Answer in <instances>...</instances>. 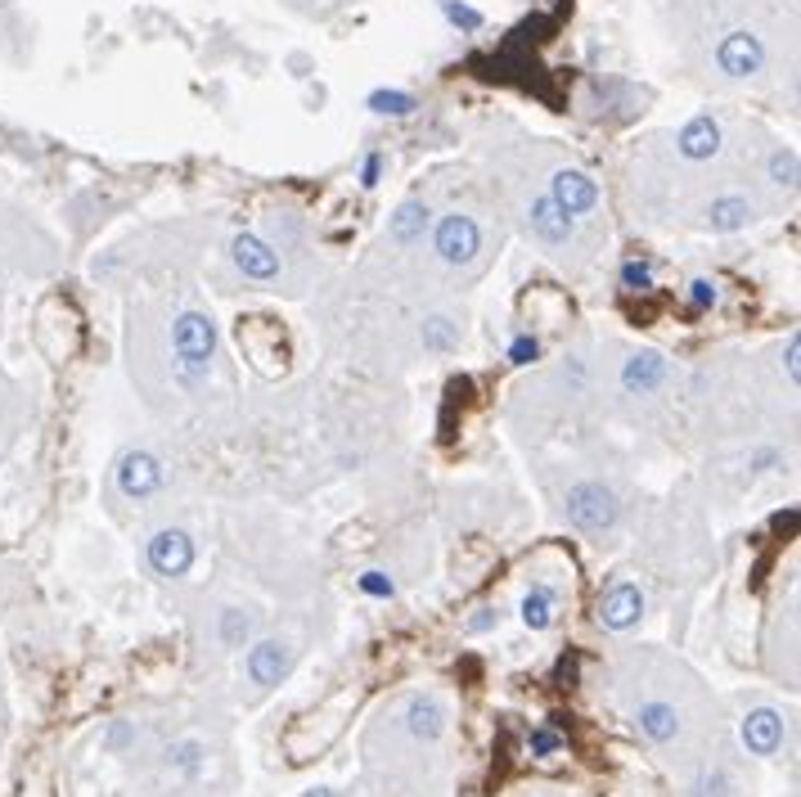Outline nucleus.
Here are the masks:
<instances>
[{
    "label": "nucleus",
    "mask_w": 801,
    "mask_h": 797,
    "mask_svg": "<svg viewBox=\"0 0 801 797\" xmlns=\"http://www.w3.org/2000/svg\"><path fill=\"white\" fill-rule=\"evenodd\" d=\"M496 622H500V613H496V609H482V618H474L469 631H487V627H496Z\"/></svg>",
    "instance_id": "nucleus-35"
},
{
    "label": "nucleus",
    "mask_w": 801,
    "mask_h": 797,
    "mask_svg": "<svg viewBox=\"0 0 801 797\" xmlns=\"http://www.w3.org/2000/svg\"><path fill=\"white\" fill-rule=\"evenodd\" d=\"M801 334H788V348H783V365H788V387L797 392V379H801Z\"/></svg>",
    "instance_id": "nucleus-31"
},
{
    "label": "nucleus",
    "mask_w": 801,
    "mask_h": 797,
    "mask_svg": "<svg viewBox=\"0 0 801 797\" xmlns=\"http://www.w3.org/2000/svg\"><path fill=\"white\" fill-rule=\"evenodd\" d=\"M522 226H527V235L537 239L545 252H554V257H563L568 248H576V239H581V221L576 217H568L550 194H537V198H527V208H522Z\"/></svg>",
    "instance_id": "nucleus-6"
},
{
    "label": "nucleus",
    "mask_w": 801,
    "mask_h": 797,
    "mask_svg": "<svg viewBox=\"0 0 801 797\" xmlns=\"http://www.w3.org/2000/svg\"><path fill=\"white\" fill-rule=\"evenodd\" d=\"M204 766H208V748L198 744V739H176V744L167 748V770H176V775H185V779L204 775Z\"/></svg>",
    "instance_id": "nucleus-23"
},
{
    "label": "nucleus",
    "mask_w": 801,
    "mask_h": 797,
    "mask_svg": "<svg viewBox=\"0 0 801 797\" xmlns=\"http://www.w3.org/2000/svg\"><path fill=\"white\" fill-rule=\"evenodd\" d=\"M622 284L635 289V293L653 289V261H626V266H622Z\"/></svg>",
    "instance_id": "nucleus-28"
},
{
    "label": "nucleus",
    "mask_w": 801,
    "mask_h": 797,
    "mask_svg": "<svg viewBox=\"0 0 801 797\" xmlns=\"http://www.w3.org/2000/svg\"><path fill=\"white\" fill-rule=\"evenodd\" d=\"M766 180H770L774 189H783V194H792V189H797V180H801V163H797V149H792V145H779V149L766 158Z\"/></svg>",
    "instance_id": "nucleus-22"
},
{
    "label": "nucleus",
    "mask_w": 801,
    "mask_h": 797,
    "mask_svg": "<svg viewBox=\"0 0 801 797\" xmlns=\"http://www.w3.org/2000/svg\"><path fill=\"white\" fill-rule=\"evenodd\" d=\"M293 662H298V649L280 635H266V640H252L248 653H243V672L257 690H275L289 681L293 672Z\"/></svg>",
    "instance_id": "nucleus-8"
},
{
    "label": "nucleus",
    "mask_w": 801,
    "mask_h": 797,
    "mask_svg": "<svg viewBox=\"0 0 801 797\" xmlns=\"http://www.w3.org/2000/svg\"><path fill=\"white\" fill-rule=\"evenodd\" d=\"M446 721H450V712H446V703L437 694H415L406 703V729L419 744H437L446 735Z\"/></svg>",
    "instance_id": "nucleus-18"
},
{
    "label": "nucleus",
    "mask_w": 801,
    "mask_h": 797,
    "mask_svg": "<svg viewBox=\"0 0 801 797\" xmlns=\"http://www.w3.org/2000/svg\"><path fill=\"white\" fill-rule=\"evenodd\" d=\"M644 590L635 586V581H617V586H608L604 594H599V627H608V631H631V627H639V618H644Z\"/></svg>",
    "instance_id": "nucleus-14"
},
{
    "label": "nucleus",
    "mask_w": 801,
    "mask_h": 797,
    "mask_svg": "<svg viewBox=\"0 0 801 797\" xmlns=\"http://www.w3.org/2000/svg\"><path fill=\"white\" fill-rule=\"evenodd\" d=\"M252 631H257V613H248V609H221L217 613V635L226 649H248Z\"/></svg>",
    "instance_id": "nucleus-21"
},
{
    "label": "nucleus",
    "mask_w": 801,
    "mask_h": 797,
    "mask_svg": "<svg viewBox=\"0 0 801 797\" xmlns=\"http://www.w3.org/2000/svg\"><path fill=\"white\" fill-rule=\"evenodd\" d=\"M689 302H694L698 311H711V307L720 302V284H716V280H707V276H698V280L689 284Z\"/></svg>",
    "instance_id": "nucleus-29"
},
{
    "label": "nucleus",
    "mask_w": 801,
    "mask_h": 797,
    "mask_svg": "<svg viewBox=\"0 0 801 797\" xmlns=\"http://www.w3.org/2000/svg\"><path fill=\"white\" fill-rule=\"evenodd\" d=\"M428 244L446 271H459V276H474L487 257V230L469 213H441L428 230Z\"/></svg>",
    "instance_id": "nucleus-2"
},
{
    "label": "nucleus",
    "mask_w": 801,
    "mask_h": 797,
    "mask_svg": "<svg viewBox=\"0 0 801 797\" xmlns=\"http://www.w3.org/2000/svg\"><path fill=\"white\" fill-rule=\"evenodd\" d=\"M509 361H513V365H537V361H541V339H537V334H518V339L509 343Z\"/></svg>",
    "instance_id": "nucleus-26"
},
{
    "label": "nucleus",
    "mask_w": 801,
    "mask_h": 797,
    "mask_svg": "<svg viewBox=\"0 0 801 797\" xmlns=\"http://www.w3.org/2000/svg\"><path fill=\"white\" fill-rule=\"evenodd\" d=\"M433 230V208L424 198H406L392 217H387V244L392 248H419Z\"/></svg>",
    "instance_id": "nucleus-17"
},
{
    "label": "nucleus",
    "mask_w": 801,
    "mask_h": 797,
    "mask_svg": "<svg viewBox=\"0 0 801 797\" xmlns=\"http://www.w3.org/2000/svg\"><path fill=\"white\" fill-rule=\"evenodd\" d=\"M635 729L653 744V748H676L685 739V712L672 698H644L635 703Z\"/></svg>",
    "instance_id": "nucleus-11"
},
{
    "label": "nucleus",
    "mask_w": 801,
    "mask_h": 797,
    "mask_svg": "<svg viewBox=\"0 0 801 797\" xmlns=\"http://www.w3.org/2000/svg\"><path fill=\"white\" fill-rule=\"evenodd\" d=\"M559 748H563V739L554 735V729H537V735H531V753H537V757H550Z\"/></svg>",
    "instance_id": "nucleus-32"
},
{
    "label": "nucleus",
    "mask_w": 801,
    "mask_h": 797,
    "mask_svg": "<svg viewBox=\"0 0 801 797\" xmlns=\"http://www.w3.org/2000/svg\"><path fill=\"white\" fill-rule=\"evenodd\" d=\"M361 590L374 594V600H392V594H396V581H392L383 568H370V572H361Z\"/></svg>",
    "instance_id": "nucleus-27"
},
{
    "label": "nucleus",
    "mask_w": 801,
    "mask_h": 797,
    "mask_svg": "<svg viewBox=\"0 0 801 797\" xmlns=\"http://www.w3.org/2000/svg\"><path fill=\"white\" fill-rule=\"evenodd\" d=\"M113 487H117V496L131 500V505L158 500V496L167 491V459H163L158 451H149V446L122 451L117 464H113Z\"/></svg>",
    "instance_id": "nucleus-4"
},
{
    "label": "nucleus",
    "mask_w": 801,
    "mask_h": 797,
    "mask_svg": "<svg viewBox=\"0 0 801 797\" xmlns=\"http://www.w3.org/2000/svg\"><path fill=\"white\" fill-rule=\"evenodd\" d=\"M145 563L163 581H185L194 572V563H198V546H194V537L185 527L163 522L145 537Z\"/></svg>",
    "instance_id": "nucleus-5"
},
{
    "label": "nucleus",
    "mask_w": 801,
    "mask_h": 797,
    "mask_svg": "<svg viewBox=\"0 0 801 797\" xmlns=\"http://www.w3.org/2000/svg\"><path fill=\"white\" fill-rule=\"evenodd\" d=\"M550 198L568 217L585 221V217L599 213V204H604V189H599V180L590 172H581V167H559L550 176Z\"/></svg>",
    "instance_id": "nucleus-10"
},
{
    "label": "nucleus",
    "mask_w": 801,
    "mask_h": 797,
    "mask_svg": "<svg viewBox=\"0 0 801 797\" xmlns=\"http://www.w3.org/2000/svg\"><path fill=\"white\" fill-rule=\"evenodd\" d=\"M437 6H441V14H446L455 28H464V32H478V28H482V14L469 10V6H459V0H437Z\"/></svg>",
    "instance_id": "nucleus-25"
},
{
    "label": "nucleus",
    "mask_w": 801,
    "mask_h": 797,
    "mask_svg": "<svg viewBox=\"0 0 801 797\" xmlns=\"http://www.w3.org/2000/svg\"><path fill=\"white\" fill-rule=\"evenodd\" d=\"M131 739H136V729H131V721H117V725L108 729V748H126Z\"/></svg>",
    "instance_id": "nucleus-34"
},
{
    "label": "nucleus",
    "mask_w": 801,
    "mask_h": 797,
    "mask_svg": "<svg viewBox=\"0 0 801 797\" xmlns=\"http://www.w3.org/2000/svg\"><path fill=\"white\" fill-rule=\"evenodd\" d=\"M563 518L572 531H581V537H608V531H617V522H622V496L599 478H581L563 496Z\"/></svg>",
    "instance_id": "nucleus-3"
},
{
    "label": "nucleus",
    "mask_w": 801,
    "mask_h": 797,
    "mask_svg": "<svg viewBox=\"0 0 801 797\" xmlns=\"http://www.w3.org/2000/svg\"><path fill=\"white\" fill-rule=\"evenodd\" d=\"M783 735H788V725L774 707H752L743 721H739V739L752 757H774L783 748Z\"/></svg>",
    "instance_id": "nucleus-15"
},
{
    "label": "nucleus",
    "mask_w": 801,
    "mask_h": 797,
    "mask_svg": "<svg viewBox=\"0 0 801 797\" xmlns=\"http://www.w3.org/2000/svg\"><path fill=\"white\" fill-rule=\"evenodd\" d=\"M302 797H343V793H333V788H306Z\"/></svg>",
    "instance_id": "nucleus-36"
},
{
    "label": "nucleus",
    "mask_w": 801,
    "mask_h": 797,
    "mask_svg": "<svg viewBox=\"0 0 801 797\" xmlns=\"http://www.w3.org/2000/svg\"><path fill=\"white\" fill-rule=\"evenodd\" d=\"M694 797H729V779L720 770H703L694 784Z\"/></svg>",
    "instance_id": "nucleus-30"
},
{
    "label": "nucleus",
    "mask_w": 801,
    "mask_h": 797,
    "mask_svg": "<svg viewBox=\"0 0 801 797\" xmlns=\"http://www.w3.org/2000/svg\"><path fill=\"white\" fill-rule=\"evenodd\" d=\"M720 145H725V131H720V122L711 113H694L680 126V136H676V154L685 163H711L720 154Z\"/></svg>",
    "instance_id": "nucleus-16"
},
{
    "label": "nucleus",
    "mask_w": 801,
    "mask_h": 797,
    "mask_svg": "<svg viewBox=\"0 0 801 797\" xmlns=\"http://www.w3.org/2000/svg\"><path fill=\"white\" fill-rule=\"evenodd\" d=\"M522 622H527V631H550L554 627V590L545 581H537L522 594Z\"/></svg>",
    "instance_id": "nucleus-20"
},
{
    "label": "nucleus",
    "mask_w": 801,
    "mask_h": 797,
    "mask_svg": "<svg viewBox=\"0 0 801 797\" xmlns=\"http://www.w3.org/2000/svg\"><path fill=\"white\" fill-rule=\"evenodd\" d=\"M419 343H424L428 356H450L464 343V324L455 315H446V311H433V315L419 320Z\"/></svg>",
    "instance_id": "nucleus-19"
},
{
    "label": "nucleus",
    "mask_w": 801,
    "mask_h": 797,
    "mask_svg": "<svg viewBox=\"0 0 801 797\" xmlns=\"http://www.w3.org/2000/svg\"><path fill=\"white\" fill-rule=\"evenodd\" d=\"M230 261H235V271L252 284H280L284 280V252L266 239V235H235L230 239Z\"/></svg>",
    "instance_id": "nucleus-7"
},
{
    "label": "nucleus",
    "mask_w": 801,
    "mask_h": 797,
    "mask_svg": "<svg viewBox=\"0 0 801 797\" xmlns=\"http://www.w3.org/2000/svg\"><path fill=\"white\" fill-rule=\"evenodd\" d=\"M617 383H622L626 396H657V392L672 387V361H666L662 352H653V348H639V352H631L622 361Z\"/></svg>",
    "instance_id": "nucleus-12"
},
{
    "label": "nucleus",
    "mask_w": 801,
    "mask_h": 797,
    "mask_svg": "<svg viewBox=\"0 0 801 797\" xmlns=\"http://www.w3.org/2000/svg\"><path fill=\"white\" fill-rule=\"evenodd\" d=\"M370 108H374L378 117H410V113L419 108V100H415L410 91H374V95H370Z\"/></svg>",
    "instance_id": "nucleus-24"
},
{
    "label": "nucleus",
    "mask_w": 801,
    "mask_h": 797,
    "mask_svg": "<svg viewBox=\"0 0 801 797\" xmlns=\"http://www.w3.org/2000/svg\"><path fill=\"white\" fill-rule=\"evenodd\" d=\"M378 176H383V154H370V158H365V167H361V185H365V189H374V185H378Z\"/></svg>",
    "instance_id": "nucleus-33"
},
{
    "label": "nucleus",
    "mask_w": 801,
    "mask_h": 797,
    "mask_svg": "<svg viewBox=\"0 0 801 797\" xmlns=\"http://www.w3.org/2000/svg\"><path fill=\"white\" fill-rule=\"evenodd\" d=\"M757 217H761L757 198L734 189V194H716V198H707L703 213H698V226H703V230H711V235H739V230H748Z\"/></svg>",
    "instance_id": "nucleus-13"
},
{
    "label": "nucleus",
    "mask_w": 801,
    "mask_h": 797,
    "mask_svg": "<svg viewBox=\"0 0 801 797\" xmlns=\"http://www.w3.org/2000/svg\"><path fill=\"white\" fill-rule=\"evenodd\" d=\"M716 69L729 77V82H748L766 69V41L748 28H734L716 41Z\"/></svg>",
    "instance_id": "nucleus-9"
},
{
    "label": "nucleus",
    "mask_w": 801,
    "mask_h": 797,
    "mask_svg": "<svg viewBox=\"0 0 801 797\" xmlns=\"http://www.w3.org/2000/svg\"><path fill=\"white\" fill-rule=\"evenodd\" d=\"M217 352H221L217 320L198 307L176 311V320H171V374L185 392L208 387V379L217 370Z\"/></svg>",
    "instance_id": "nucleus-1"
}]
</instances>
